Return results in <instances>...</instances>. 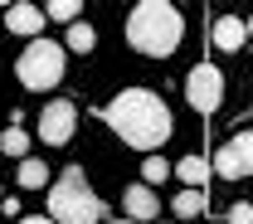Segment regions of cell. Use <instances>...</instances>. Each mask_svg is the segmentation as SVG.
<instances>
[{"label": "cell", "instance_id": "6da1fadb", "mask_svg": "<svg viewBox=\"0 0 253 224\" xmlns=\"http://www.w3.org/2000/svg\"><path fill=\"white\" fill-rule=\"evenodd\" d=\"M102 122L117 132L126 146L156 156L161 146H166V136H170V107L151 88H122V93L102 107Z\"/></svg>", "mask_w": 253, "mask_h": 224}, {"label": "cell", "instance_id": "7a4b0ae2", "mask_svg": "<svg viewBox=\"0 0 253 224\" xmlns=\"http://www.w3.org/2000/svg\"><path fill=\"white\" fill-rule=\"evenodd\" d=\"M180 39H185V15H180L175 5H166V0H141V5H131V15H126V44H131L136 54L166 59V54L180 49Z\"/></svg>", "mask_w": 253, "mask_h": 224}, {"label": "cell", "instance_id": "3957f363", "mask_svg": "<svg viewBox=\"0 0 253 224\" xmlns=\"http://www.w3.org/2000/svg\"><path fill=\"white\" fill-rule=\"evenodd\" d=\"M49 220L54 224H107V205L88 185L83 166H68V171H59V180H49Z\"/></svg>", "mask_w": 253, "mask_h": 224}, {"label": "cell", "instance_id": "277c9868", "mask_svg": "<svg viewBox=\"0 0 253 224\" xmlns=\"http://www.w3.org/2000/svg\"><path fill=\"white\" fill-rule=\"evenodd\" d=\"M63 64H68V49H63V44H54V39H34V44H25V54L15 59V78H20V88L44 93V88H59Z\"/></svg>", "mask_w": 253, "mask_h": 224}, {"label": "cell", "instance_id": "5b68a950", "mask_svg": "<svg viewBox=\"0 0 253 224\" xmlns=\"http://www.w3.org/2000/svg\"><path fill=\"white\" fill-rule=\"evenodd\" d=\"M185 102L195 107V112H219V102H224V73L214 64H195L185 73Z\"/></svg>", "mask_w": 253, "mask_h": 224}, {"label": "cell", "instance_id": "8992f818", "mask_svg": "<svg viewBox=\"0 0 253 224\" xmlns=\"http://www.w3.org/2000/svg\"><path fill=\"white\" fill-rule=\"evenodd\" d=\"M210 166L219 171L224 180H244V176H253V127L239 132V136H229L219 151H214Z\"/></svg>", "mask_w": 253, "mask_h": 224}, {"label": "cell", "instance_id": "52a82bcc", "mask_svg": "<svg viewBox=\"0 0 253 224\" xmlns=\"http://www.w3.org/2000/svg\"><path fill=\"white\" fill-rule=\"evenodd\" d=\"M73 132H78V107H73L68 97L44 102V112H39V136H44L49 146H68Z\"/></svg>", "mask_w": 253, "mask_h": 224}, {"label": "cell", "instance_id": "ba28073f", "mask_svg": "<svg viewBox=\"0 0 253 224\" xmlns=\"http://www.w3.org/2000/svg\"><path fill=\"white\" fill-rule=\"evenodd\" d=\"M122 220H131V224H156L161 220V195L151 190V185H141V180H131L122 190Z\"/></svg>", "mask_w": 253, "mask_h": 224}, {"label": "cell", "instance_id": "9c48e42d", "mask_svg": "<svg viewBox=\"0 0 253 224\" xmlns=\"http://www.w3.org/2000/svg\"><path fill=\"white\" fill-rule=\"evenodd\" d=\"M5 30L20 34V39H44V5H30V0H20V5H10L5 10Z\"/></svg>", "mask_w": 253, "mask_h": 224}, {"label": "cell", "instance_id": "30bf717a", "mask_svg": "<svg viewBox=\"0 0 253 224\" xmlns=\"http://www.w3.org/2000/svg\"><path fill=\"white\" fill-rule=\"evenodd\" d=\"M210 39H214V49H224V54H239V49L249 44L244 15H214V20H210Z\"/></svg>", "mask_w": 253, "mask_h": 224}, {"label": "cell", "instance_id": "8fae6325", "mask_svg": "<svg viewBox=\"0 0 253 224\" xmlns=\"http://www.w3.org/2000/svg\"><path fill=\"white\" fill-rule=\"evenodd\" d=\"M210 176H214V166H210L205 156H180L175 161V180H180L185 190H205Z\"/></svg>", "mask_w": 253, "mask_h": 224}, {"label": "cell", "instance_id": "7c38bea8", "mask_svg": "<svg viewBox=\"0 0 253 224\" xmlns=\"http://www.w3.org/2000/svg\"><path fill=\"white\" fill-rule=\"evenodd\" d=\"M205 215V190H180L175 200H170V220L175 224H190Z\"/></svg>", "mask_w": 253, "mask_h": 224}, {"label": "cell", "instance_id": "4fadbf2b", "mask_svg": "<svg viewBox=\"0 0 253 224\" xmlns=\"http://www.w3.org/2000/svg\"><path fill=\"white\" fill-rule=\"evenodd\" d=\"M15 180H20V190H49V166L39 156H25L20 171H15Z\"/></svg>", "mask_w": 253, "mask_h": 224}, {"label": "cell", "instance_id": "5bb4252c", "mask_svg": "<svg viewBox=\"0 0 253 224\" xmlns=\"http://www.w3.org/2000/svg\"><path fill=\"white\" fill-rule=\"evenodd\" d=\"M63 49H68V54H88V49H97V30L88 25V20L68 25V34H63Z\"/></svg>", "mask_w": 253, "mask_h": 224}, {"label": "cell", "instance_id": "9a60e30c", "mask_svg": "<svg viewBox=\"0 0 253 224\" xmlns=\"http://www.w3.org/2000/svg\"><path fill=\"white\" fill-rule=\"evenodd\" d=\"M170 176H175V166H170L166 156H146V161H141V185L156 190V185H166Z\"/></svg>", "mask_w": 253, "mask_h": 224}, {"label": "cell", "instance_id": "2e32d148", "mask_svg": "<svg viewBox=\"0 0 253 224\" xmlns=\"http://www.w3.org/2000/svg\"><path fill=\"white\" fill-rule=\"evenodd\" d=\"M0 151H5V156H15V161H25V156H30V132H25V127L0 132Z\"/></svg>", "mask_w": 253, "mask_h": 224}, {"label": "cell", "instance_id": "e0dca14e", "mask_svg": "<svg viewBox=\"0 0 253 224\" xmlns=\"http://www.w3.org/2000/svg\"><path fill=\"white\" fill-rule=\"evenodd\" d=\"M78 15H83V0H54V5H44V20H59V25H78Z\"/></svg>", "mask_w": 253, "mask_h": 224}, {"label": "cell", "instance_id": "ac0fdd59", "mask_svg": "<svg viewBox=\"0 0 253 224\" xmlns=\"http://www.w3.org/2000/svg\"><path fill=\"white\" fill-rule=\"evenodd\" d=\"M229 224H253V200H239V205H229Z\"/></svg>", "mask_w": 253, "mask_h": 224}, {"label": "cell", "instance_id": "d6986e66", "mask_svg": "<svg viewBox=\"0 0 253 224\" xmlns=\"http://www.w3.org/2000/svg\"><path fill=\"white\" fill-rule=\"evenodd\" d=\"M0 215H10V220H25V215H20V200H15V195H5V200H0Z\"/></svg>", "mask_w": 253, "mask_h": 224}, {"label": "cell", "instance_id": "ffe728a7", "mask_svg": "<svg viewBox=\"0 0 253 224\" xmlns=\"http://www.w3.org/2000/svg\"><path fill=\"white\" fill-rule=\"evenodd\" d=\"M15 224H54L49 215H25V220H15Z\"/></svg>", "mask_w": 253, "mask_h": 224}, {"label": "cell", "instance_id": "44dd1931", "mask_svg": "<svg viewBox=\"0 0 253 224\" xmlns=\"http://www.w3.org/2000/svg\"><path fill=\"white\" fill-rule=\"evenodd\" d=\"M244 25H249V39H253V15H249V20H244Z\"/></svg>", "mask_w": 253, "mask_h": 224}, {"label": "cell", "instance_id": "7402d4cb", "mask_svg": "<svg viewBox=\"0 0 253 224\" xmlns=\"http://www.w3.org/2000/svg\"><path fill=\"white\" fill-rule=\"evenodd\" d=\"M107 224H131V220H107Z\"/></svg>", "mask_w": 253, "mask_h": 224}, {"label": "cell", "instance_id": "603a6c76", "mask_svg": "<svg viewBox=\"0 0 253 224\" xmlns=\"http://www.w3.org/2000/svg\"><path fill=\"white\" fill-rule=\"evenodd\" d=\"M156 224H175V220H156Z\"/></svg>", "mask_w": 253, "mask_h": 224}, {"label": "cell", "instance_id": "cb8c5ba5", "mask_svg": "<svg viewBox=\"0 0 253 224\" xmlns=\"http://www.w3.org/2000/svg\"><path fill=\"white\" fill-rule=\"evenodd\" d=\"M0 200H5V190H0Z\"/></svg>", "mask_w": 253, "mask_h": 224}]
</instances>
